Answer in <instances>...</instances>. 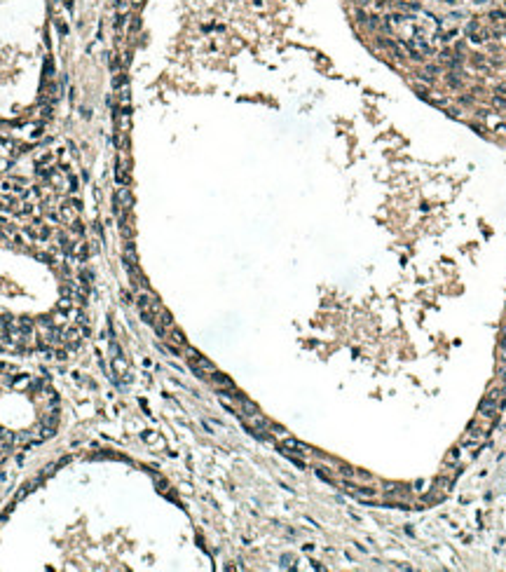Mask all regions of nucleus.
I'll return each instance as SVG.
<instances>
[{
  "label": "nucleus",
  "mask_w": 506,
  "mask_h": 572,
  "mask_svg": "<svg viewBox=\"0 0 506 572\" xmlns=\"http://www.w3.org/2000/svg\"><path fill=\"white\" fill-rule=\"evenodd\" d=\"M183 352H185V354H188V363H190V366H192V371L197 373V375H202V378H204V380H209V378H211V375H214L216 371H218V368H216L214 363L209 361V359H204V356H202L200 352H197V349H192V347H185Z\"/></svg>",
  "instance_id": "1"
},
{
  "label": "nucleus",
  "mask_w": 506,
  "mask_h": 572,
  "mask_svg": "<svg viewBox=\"0 0 506 572\" xmlns=\"http://www.w3.org/2000/svg\"><path fill=\"white\" fill-rule=\"evenodd\" d=\"M279 448H281V453L288 455V457H302V455L309 453V448H307L305 443L298 441V439H293V436H284L281 443H279Z\"/></svg>",
  "instance_id": "2"
},
{
  "label": "nucleus",
  "mask_w": 506,
  "mask_h": 572,
  "mask_svg": "<svg viewBox=\"0 0 506 572\" xmlns=\"http://www.w3.org/2000/svg\"><path fill=\"white\" fill-rule=\"evenodd\" d=\"M478 410H481V415H483V418H495V415H497V410H499V403L492 401L490 396H485L483 401H481V408H478Z\"/></svg>",
  "instance_id": "3"
},
{
  "label": "nucleus",
  "mask_w": 506,
  "mask_h": 572,
  "mask_svg": "<svg viewBox=\"0 0 506 572\" xmlns=\"http://www.w3.org/2000/svg\"><path fill=\"white\" fill-rule=\"evenodd\" d=\"M488 396H490L492 401H497L499 406L506 401V387H492L490 392H488Z\"/></svg>",
  "instance_id": "4"
},
{
  "label": "nucleus",
  "mask_w": 506,
  "mask_h": 572,
  "mask_svg": "<svg viewBox=\"0 0 506 572\" xmlns=\"http://www.w3.org/2000/svg\"><path fill=\"white\" fill-rule=\"evenodd\" d=\"M499 347H506V324L502 326V333H499Z\"/></svg>",
  "instance_id": "5"
},
{
  "label": "nucleus",
  "mask_w": 506,
  "mask_h": 572,
  "mask_svg": "<svg viewBox=\"0 0 506 572\" xmlns=\"http://www.w3.org/2000/svg\"><path fill=\"white\" fill-rule=\"evenodd\" d=\"M499 375L506 380V361H502V366H499Z\"/></svg>",
  "instance_id": "6"
}]
</instances>
